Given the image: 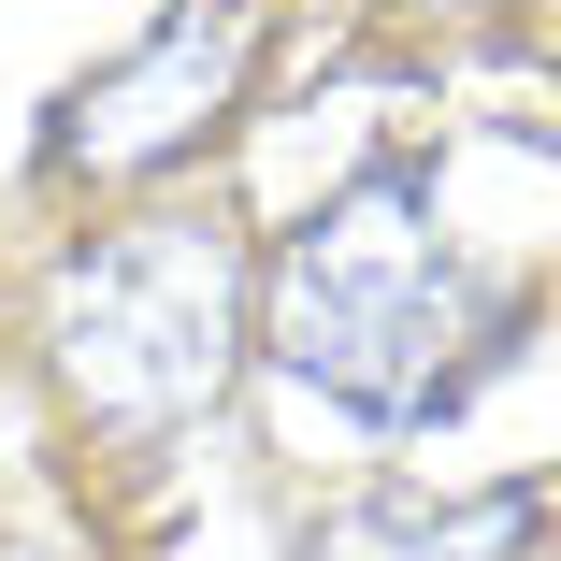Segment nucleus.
Instances as JSON below:
<instances>
[{
	"label": "nucleus",
	"instance_id": "3",
	"mask_svg": "<svg viewBox=\"0 0 561 561\" xmlns=\"http://www.w3.org/2000/svg\"><path fill=\"white\" fill-rule=\"evenodd\" d=\"M245 58H260V0H173L116 72H87L58 101V159L72 173H159L173 145H202L216 116H231Z\"/></svg>",
	"mask_w": 561,
	"mask_h": 561
},
{
	"label": "nucleus",
	"instance_id": "1",
	"mask_svg": "<svg viewBox=\"0 0 561 561\" xmlns=\"http://www.w3.org/2000/svg\"><path fill=\"white\" fill-rule=\"evenodd\" d=\"M461 260H446L432 202L403 173H360L346 202H317L274 260V360L331 389L346 417H417L461 375Z\"/></svg>",
	"mask_w": 561,
	"mask_h": 561
},
{
	"label": "nucleus",
	"instance_id": "2",
	"mask_svg": "<svg viewBox=\"0 0 561 561\" xmlns=\"http://www.w3.org/2000/svg\"><path fill=\"white\" fill-rule=\"evenodd\" d=\"M245 360V245L216 216H130L58 274V375L101 432H173Z\"/></svg>",
	"mask_w": 561,
	"mask_h": 561
}]
</instances>
